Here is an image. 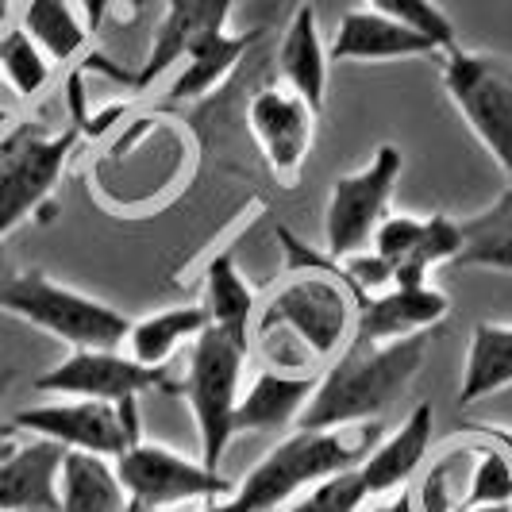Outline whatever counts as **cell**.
<instances>
[{"instance_id": "cell-1", "label": "cell", "mask_w": 512, "mask_h": 512, "mask_svg": "<svg viewBox=\"0 0 512 512\" xmlns=\"http://www.w3.org/2000/svg\"><path fill=\"white\" fill-rule=\"evenodd\" d=\"M428 343H432L428 332L393 343L351 339L320 374L297 428H339V424L378 420L424 370Z\"/></svg>"}, {"instance_id": "cell-2", "label": "cell", "mask_w": 512, "mask_h": 512, "mask_svg": "<svg viewBox=\"0 0 512 512\" xmlns=\"http://www.w3.org/2000/svg\"><path fill=\"white\" fill-rule=\"evenodd\" d=\"M382 436L385 428L378 420L339 424V428H297L247 470V478L235 486V497L247 512L282 509L301 489L343 470H359Z\"/></svg>"}, {"instance_id": "cell-3", "label": "cell", "mask_w": 512, "mask_h": 512, "mask_svg": "<svg viewBox=\"0 0 512 512\" xmlns=\"http://www.w3.org/2000/svg\"><path fill=\"white\" fill-rule=\"evenodd\" d=\"M0 312L24 320L39 332L77 347H124L131 320L120 308L104 305L74 285L58 282L43 270H16L0 289Z\"/></svg>"}, {"instance_id": "cell-4", "label": "cell", "mask_w": 512, "mask_h": 512, "mask_svg": "<svg viewBox=\"0 0 512 512\" xmlns=\"http://www.w3.org/2000/svg\"><path fill=\"white\" fill-rule=\"evenodd\" d=\"M308 262H316L320 270H301L285 285L270 293V301L255 320V328H274L285 332L297 347H305L308 359L324 362L335 359L355 328V297L343 285V278L328 270V262L320 255H308L305 247H297Z\"/></svg>"}, {"instance_id": "cell-5", "label": "cell", "mask_w": 512, "mask_h": 512, "mask_svg": "<svg viewBox=\"0 0 512 512\" xmlns=\"http://www.w3.org/2000/svg\"><path fill=\"white\" fill-rule=\"evenodd\" d=\"M247 347L235 343L228 332L212 328L189 343V366L181 378V397L189 401L197 436H201V462L220 470L235 439V405H239V385H243V362Z\"/></svg>"}, {"instance_id": "cell-6", "label": "cell", "mask_w": 512, "mask_h": 512, "mask_svg": "<svg viewBox=\"0 0 512 512\" xmlns=\"http://www.w3.org/2000/svg\"><path fill=\"white\" fill-rule=\"evenodd\" d=\"M77 131L20 120L0 131V243L51 201L77 147Z\"/></svg>"}, {"instance_id": "cell-7", "label": "cell", "mask_w": 512, "mask_h": 512, "mask_svg": "<svg viewBox=\"0 0 512 512\" xmlns=\"http://www.w3.org/2000/svg\"><path fill=\"white\" fill-rule=\"evenodd\" d=\"M443 89L474 139L512 181V62L501 54L443 51Z\"/></svg>"}, {"instance_id": "cell-8", "label": "cell", "mask_w": 512, "mask_h": 512, "mask_svg": "<svg viewBox=\"0 0 512 512\" xmlns=\"http://www.w3.org/2000/svg\"><path fill=\"white\" fill-rule=\"evenodd\" d=\"M401 166H405V154L393 143H382L359 174H347V178L335 181L328 216H324L328 258H351L374 243V231L389 216V205H393Z\"/></svg>"}, {"instance_id": "cell-9", "label": "cell", "mask_w": 512, "mask_h": 512, "mask_svg": "<svg viewBox=\"0 0 512 512\" xmlns=\"http://www.w3.org/2000/svg\"><path fill=\"white\" fill-rule=\"evenodd\" d=\"M35 389L58 397H85V401H124L143 393H181L174 366H143L120 347H77L66 359L35 378Z\"/></svg>"}, {"instance_id": "cell-10", "label": "cell", "mask_w": 512, "mask_h": 512, "mask_svg": "<svg viewBox=\"0 0 512 512\" xmlns=\"http://www.w3.org/2000/svg\"><path fill=\"white\" fill-rule=\"evenodd\" d=\"M116 474L131 501H143L162 512L174 505H189V501H212V497L235 493V482H228L220 470L189 459L166 443H151V439L131 443L116 459Z\"/></svg>"}, {"instance_id": "cell-11", "label": "cell", "mask_w": 512, "mask_h": 512, "mask_svg": "<svg viewBox=\"0 0 512 512\" xmlns=\"http://www.w3.org/2000/svg\"><path fill=\"white\" fill-rule=\"evenodd\" d=\"M243 116H247V131L255 139L262 162L270 166V174L282 181L285 189L297 185L308 151H312V139H316V116L320 112L278 81V85L255 89L247 97Z\"/></svg>"}, {"instance_id": "cell-12", "label": "cell", "mask_w": 512, "mask_h": 512, "mask_svg": "<svg viewBox=\"0 0 512 512\" xmlns=\"http://www.w3.org/2000/svg\"><path fill=\"white\" fill-rule=\"evenodd\" d=\"M16 432L24 436H43L66 447V451H89L104 459H120L128 451V436L120 428V416L112 401H85V397H66L51 405H31L12 416Z\"/></svg>"}, {"instance_id": "cell-13", "label": "cell", "mask_w": 512, "mask_h": 512, "mask_svg": "<svg viewBox=\"0 0 512 512\" xmlns=\"http://www.w3.org/2000/svg\"><path fill=\"white\" fill-rule=\"evenodd\" d=\"M374 255H382L393 270V285H424L439 262H455L462 247L459 220L451 216H385L374 231Z\"/></svg>"}, {"instance_id": "cell-14", "label": "cell", "mask_w": 512, "mask_h": 512, "mask_svg": "<svg viewBox=\"0 0 512 512\" xmlns=\"http://www.w3.org/2000/svg\"><path fill=\"white\" fill-rule=\"evenodd\" d=\"M231 8H235V0H166V16L154 27L147 62L135 74H128L131 89H139V93L151 89L154 81L170 74L201 39L228 31Z\"/></svg>"}, {"instance_id": "cell-15", "label": "cell", "mask_w": 512, "mask_h": 512, "mask_svg": "<svg viewBox=\"0 0 512 512\" xmlns=\"http://www.w3.org/2000/svg\"><path fill=\"white\" fill-rule=\"evenodd\" d=\"M451 312V301L436 285H389L374 297L355 301V335L366 343H393L409 335L432 332L439 320Z\"/></svg>"}, {"instance_id": "cell-16", "label": "cell", "mask_w": 512, "mask_h": 512, "mask_svg": "<svg viewBox=\"0 0 512 512\" xmlns=\"http://www.w3.org/2000/svg\"><path fill=\"white\" fill-rule=\"evenodd\" d=\"M332 62H405V58H443L436 43L409 24H397L374 8L347 12L328 47Z\"/></svg>"}, {"instance_id": "cell-17", "label": "cell", "mask_w": 512, "mask_h": 512, "mask_svg": "<svg viewBox=\"0 0 512 512\" xmlns=\"http://www.w3.org/2000/svg\"><path fill=\"white\" fill-rule=\"evenodd\" d=\"M66 447L51 439H20L0 459V512H58V470Z\"/></svg>"}, {"instance_id": "cell-18", "label": "cell", "mask_w": 512, "mask_h": 512, "mask_svg": "<svg viewBox=\"0 0 512 512\" xmlns=\"http://www.w3.org/2000/svg\"><path fill=\"white\" fill-rule=\"evenodd\" d=\"M432 432H436V409H432V401H420L405 416V424L378 439V447L359 466L366 493L370 497H389V493H401L409 486L416 466L424 462L428 447H432Z\"/></svg>"}, {"instance_id": "cell-19", "label": "cell", "mask_w": 512, "mask_h": 512, "mask_svg": "<svg viewBox=\"0 0 512 512\" xmlns=\"http://www.w3.org/2000/svg\"><path fill=\"white\" fill-rule=\"evenodd\" d=\"M274 66H278V77H282L285 89H293L297 97H305L316 112L324 108L332 58L324 51V39H320V24H316V8L312 4H297L293 8L282 39H278Z\"/></svg>"}, {"instance_id": "cell-20", "label": "cell", "mask_w": 512, "mask_h": 512, "mask_svg": "<svg viewBox=\"0 0 512 512\" xmlns=\"http://www.w3.org/2000/svg\"><path fill=\"white\" fill-rule=\"evenodd\" d=\"M320 374H289L266 366L247 393H239L235 405V436L243 432H278L285 424H297L305 405L312 401V389Z\"/></svg>"}, {"instance_id": "cell-21", "label": "cell", "mask_w": 512, "mask_h": 512, "mask_svg": "<svg viewBox=\"0 0 512 512\" xmlns=\"http://www.w3.org/2000/svg\"><path fill=\"white\" fill-rule=\"evenodd\" d=\"M258 39H262L258 27L255 31H239V35L216 31V35L201 39L193 51L181 58V70H178V77L170 81V89H166V101L189 104V101L212 97V93L243 66V58L255 51Z\"/></svg>"}, {"instance_id": "cell-22", "label": "cell", "mask_w": 512, "mask_h": 512, "mask_svg": "<svg viewBox=\"0 0 512 512\" xmlns=\"http://www.w3.org/2000/svg\"><path fill=\"white\" fill-rule=\"evenodd\" d=\"M128 489L116 474V459L66 451L58 470V512H128Z\"/></svg>"}, {"instance_id": "cell-23", "label": "cell", "mask_w": 512, "mask_h": 512, "mask_svg": "<svg viewBox=\"0 0 512 512\" xmlns=\"http://www.w3.org/2000/svg\"><path fill=\"white\" fill-rule=\"evenodd\" d=\"M205 312L208 324L228 332L235 343H243L251 351V335L258 320V293L243 278L239 262L231 251H220L205 266Z\"/></svg>"}, {"instance_id": "cell-24", "label": "cell", "mask_w": 512, "mask_h": 512, "mask_svg": "<svg viewBox=\"0 0 512 512\" xmlns=\"http://www.w3.org/2000/svg\"><path fill=\"white\" fill-rule=\"evenodd\" d=\"M512 385V324H474L462 362L459 405L470 409Z\"/></svg>"}, {"instance_id": "cell-25", "label": "cell", "mask_w": 512, "mask_h": 512, "mask_svg": "<svg viewBox=\"0 0 512 512\" xmlns=\"http://www.w3.org/2000/svg\"><path fill=\"white\" fill-rule=\"evenodd\" d=\"M208 328L205 305H174L151 312L143 320H131L128 332V355L139 359L143 366H170L185 343H193L197 335Z\"/></svg>"}, {"instance_id": "cell-26", "label": "cell", "mask_w": 512, "mask_h": 512, "mask_svg": "<svg viewBox=\"0 0 512 512\" xmlns=\"http://www.w3.org/2000/svg\"><path fill=\"white\" fill-rule=\"evenodd\" d=\"M459 235L462 247L451 266L512 274V181L501 189V197L486 212L459 220Z\"/></svg>"}, {"instance_id": "cell-27", "label": "cell", "mask_w": 512, "mask_h": 512, "mask_svg": "<svg viewBox=\"0 0 512 512\" xmlns=\"http://www.w3.org/2000/svg\"><path fill=\"white\" fill-rule=\"evenodd\" d=\"M20 27L39 43V51L51 62H74L77 54H85L89 39H93L81 12L70 8V0H24Z\"/></svg>"}, {"instance_id": "cell-28", "label": "cell", "mask_w": 512, "mask_h": 512, "mask_svg": "<svg viewBox=\"0 0 512 512\" xmlns=\"http://www.w3.org/2000/svg\"><path fill=\"white\" fill-rule=\"evenodd\" d=\"M54 62L39 51V43L27 35L24 27H12L0 35V81L12 85L20 101H31L47 89Z\"/></svg>"}, {"instance_id": "cell-29", "label": "cell", "mask_w": 512, "mask_h": 512, "mask_svg": "<svg viewBox=\"0 0 512 512\" xmlns=\"http://www.w3.org/2000/svg\"><path fill=\"white\" fill-rule=\"evenodd\" d=\"M482 447H474L470 478H466V509L470 505H512V455L497 439L482 436Z\"/></svg>"}, {"instance_id": "cell-30", "label": "cell", "mask_w": 512, "mask_h": 512, "mask_svg": "<svg viewBox=\"0 0 512 512\" xmlns=\"http://www.w3.org/2000/svg\"><path fill=\"white\" fill-rule=\"evenodd\" d=\"M366 8L382 12V16L397 20V24H409L416 31H424L439 51L459 47L455 43V24H451V16L439 8L436 0H366Z\"/></svg>"}, {"instance_id": "cell-31", "label": "cell", "mask_w": 512, "mask_h": 512, "mask_svg": "<svg viewBox=\"0 0 512 512\" xmlns=\"http://www.w3.org/2000/svg\"><path fill=\"white\" fill-rule=\"evenodd\" d=\"M366 501H370V493L362 486V474L343 470V474H332V478L308 486L305 497H297L285 512H362Z\"/></svg>"}, {"instance_id": "cell-32", "label": "cell", "mask_w": 512, "mask_h": 512, "mask_svg": "<svg viewBox=\"0 0 512 512\" xmlns=\"http://www.w3.org/2000/svg\"><path fill=\"white\" fill-rule=\"evenodd\" d=\"M139 401H143V397H124V401H116V416H120V428H124V436H128V447L143 439V405H139Z\"/></svg>"}, {"instance_id": "cell-33", "label": "cell", "mask_w": 512, "mask_h": 512, "mask_svg": "<svg viewBox=\"0 0 512 512\" xmlns=\"http://www.w3.org/2000/svg\"><path fill=\"white\" fill-rule=\"evenodd\" d=\"M112 4H116V0H77L81 20H85V27H89V35H101V27L108 24Z\"/></svg>"}, {"instance_id": "cell-34", "label": "cell", "mask_w": 512, "mask_h": 512, "mask_svg": "<svg viewBox=\"0 0 512 512\" xmlns=\"http://www.w3.org/2000/svg\"><path fill=\"white\" fill-rule=\"evenodd\" d=\"M20 436H24V432H16V424H12V420H0V459L16 451Z\"/></svg>"}, {"instance_id": "cell-35", "label": "cell", "mask_w": 512, "mask_h": 512, "mask_svg": "<svg viewBox=\"0 0 512 512\" xmlns=\"http://www.w3.org/2000/svg\"><path fill=\"white\" fill-rule=\"evenodd\" d=\"M201 512H247V509L239 505L235 493H228V497H212V501H205V509Z\"/></svg>"}, {"instance_id": "cell-36", "label": "cell", "mask_w": 512, "mask_h": 512, "mask_svg": "<svg viewBox=\"0 0 512 512\" xmlns=\"http://www.w3.org/2000/svg\"><path fill=\"white\" fill-rule=\"evenodd\" d=\"M12 385H16V366L0 359V405H4V397H8V389H12Z\"/></svg>"}, {"instance_id": "cell-37", "label": "cell", "mask_w": 512, "mask_h": 512, "mask_svg": "<svg viewBox=\"0 0 512 512\" xmlns=\"http://www.w3.org/2000/svg\"><path fill=\"white\" fill-rule=\"evenodd\" d=\"M16 4L20 0H0V35L12 31V16H16Z\"/></svg>"}, {"instance_id": "cell-38", "label": "cell", "mask_w": 512, "mask_h": 512, "mask_svg": "<svg viewBox=\"0 0 512 512\" xmlns=\"http://www.w3.org/2000/svg\"><path fill=\"white\" fill-rule=\"evenodd\" d=\"M389 512H416V505H412V493H409V489L393 493V501H389Z\"/></svg>"}, {"instance_id": "cell-39", "label": "cell", "mask_w": 512, "mask_h": 512, "mask_svg": "<svg viewBox=\"0 0 512 512\" xmlns=\"http://www.w3.org/2000/svg\"><path fill=\"white\" fill-rule=\"evenodd\" d=\"M16 270H12V262H8V255H4V243H0V289L8 285V278H12Z\"/></svg>"}, {"instance_id": "cell-40", "label": "cell", "mask_w": 512, "mask_h": 512, "mask_svg": "<svg viewBox=\"0 0 512 512\" xmlns=\"http://www.w3.org/2000/svg\"><path fill=\"white\" fill-rule=\"evenodd\" d=\"M462 512H512V505H470Z\"/></svg>"}, {"instance_id": "cell-41", "label": "cell", "mask_w": 512, "mask_h": 512, "mask_svg": "<svg viewBox=\"0 0 512 512\" xmlns=\"http://www.w3.org/2000/svg\"><path fill=\"white\" fill-rule=\"evenodd\" d=\"M128 512H162V509H154V505H143V501H128Z\"/></svg>"}, {"instance_id": "cell-42", "label": "cell", "mask_w": 512, "mask_h": 512, "mask_svg": "<svg viewBox=\"0 0 512 512\" xmlns=\"http://www.w3.org/2000/svg\"><path fill=\"white\" fill-rule=\"evenodd\" d=\"M147 4H151V0H131V8H135V12H139V8H147Z\"/></svg>"}, {"instance_id": "cell-43", "label": "cell", "mask_w": 512, "mask_h": 512, "mask_svg": "<svg viewBox=\"0 0 512 512\" xmlns=\"http://www.w3.org/2000/svg\"><path fill=\"white\" fill-rule=\"evenodd\" d=\"M366 512H389V505H374V509H366Z\"/></svg>"}]
</instances>
